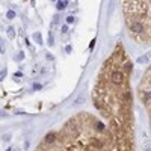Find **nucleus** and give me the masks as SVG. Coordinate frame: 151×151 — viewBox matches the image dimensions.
<instances>
[{
	"label": "nucleus",
	"mask_w": 151,
	"mask_h": 151,
	"mask_svg": "<svg viewBox=\"0 0 151 151\" xmlns=\"http://www.w3.org/2000/svg\"><path fill=\"white\" fill-rule=\"evenodd\" d=\"M129 26H130V30L135 32V33H141V32H144V24H142L141 21H136V20L130 21V20H129Z\"/></svg>",
	"instance_id": "f257e3e1"
},
{
	"label": "nucleus",
	"mask_w": 151,
	"mask_h": 151,
	"mask_svg": "<svg viewBox=\"0 0 151 151\" xmlns=\"http://www.w3.org/2000/svg\"><path fill=\"white\" fill-rule=\"evenodd\" d=\"M110 79H112V82H113L115 85H121V83L124 82V76H123L121 71H113V73L110 74Z\"/></svg>",
	"instance_id": "f03ea898"
},
{
	"label": "nucleus",
	"mask_w": 151,
	"mask_h": 151,
	"mask_svg": "<svg viewBox=\"0 0 151 151\" xmlns=\"http://www.w3.org/2000/svg\"><path fill=\"white\" fill-rule=\"evenodd\" d=\"M56 141V135L51 132V133H48V135H45V139H44V142L45 144H53Z\"/></svg>",
	"instance_id": "7ed1b4c3"
},
{
	"label": "nucleus",
	"mask_w": 151,
	"mask_h": 151,
	"mask_svg": "<svg viewBox=\"0 0 151 151\" xmlns=\"http://www.w3.org/2000/svg\"><path fill=\"white\" fill-rule=\"evenodd\" d=\"M95 127H97V130H100V132H104V130H106L104 124H103V123H100V121H97V123H95Z\"/></svg>",
	"instance_id": "20e7f679"
},
{
	"label": "nucleus",
	"mask_w": 151,
	"mask_h": 151,
	"mask_svg": "<svg viewBox=\"0 0 151 151\" xmlns=\"http://www.w3.org/2000/svg\"><path fill=\"white\" fill-rule=\"evenodd\" d=\"M67 5H68V3L62 0V2H57V5H56V6H57V9H61V11H62V9H65V8H67Z\"/></svg>",
	"instance_id": "39448f33"
},
{
	"label": "nucleus",
	"mask_w": 151,
	"mask_h": 151,
	"mask_svg": "<svg viewBox=\"0 0 151 151\" xmlns=\"http://www.w3.org/2000/svg\"><path fill=\"white\" fill-rule=\"evenodd\" d=\"M83 101H85V95H80V97H79V98L74 101V104H82Z\"/></svg>",
	"instance_id": "423d86ee"
},
{
	"label": "nucleus",
	"mask_w": 151,
	"mask_h": 151,
	"mask_svg": "<svg viewBox=\"0 0 151 151\" xmlns=\"http://www.w3.org/2000/svg\"><path fill=\"white\" fill-rule=\"evenodd\" d=\"M6 17H8V20H12V18L15 17V12H14V11H8V14H6Z\"/></svg>",
	"instance_id": "0eeeda50"
},
{
	"label": "nucleus",
	"mask_w": 151,
	"mask_h": 151,
	"mask_svg": "<svg viewBox=\"0 0 151 151\" xmlns=\"http://www.w3.org/2000/svg\"><path fill=\"white\" fill-rule=\"evenodd\" d=\"M33 39H35L36 42H39V44L42 42V41H41V35H39V33H35V35H33Z\"/></svg>",
	"instance_id": "6e6552de"
},
{
	"label": "nucleus",
	"mask_w": 151,
	"mask_h": 151,
	"mask_svg": "<svg viewBox=\"0 0 151 151\" xmlns=\"http://www.w3.org/2000/svg\"><path fill=\"white\" fill-rule=\"evenodd\" d=\"M8 35H9V38H12V36H14V29H12V27H9V29H8Z\"/></svg>",
	"instance_id": "1a4fd4ad"
},
{
	"label": "nucleus",
	"mask_w": 151,
	"mask_h": 151,
	"mask_svg": "<svg viewBox=\"0 0 151 151\" xmlns=\"http://www.w3.org/2000/svg\"><path fill=\"white\" fill-rule=\"evenodd\" d=\"M0 53H5V45H3V41L0 39Z\"/></svg>",
	"instance_id": "9d476101"
},
{
	"label": "nucleus",
	"mask_w": 151,
	"mask_h": 151,
	"mask_svg": "<svg viewBox=\"0 0 151 151\" xmlns=\"http://www.w3.org/2000/svg\"><path fill=\"white\" fill-rule=\"evenodd\" d=\"M73 21H74L73 17H67V23H73Z\"/></svg>",
	"instance_id": "9b49d317"
},
{
	"label": "nucleus",
	"mask_w": 151,
	"mask_h": 151,
	"mask_svg": "<svg viewBox=\"0 0 151 151\" xmlns=\"http://www.w3.org/2000/svg\"><path fill=\"white\" fill-rule=\"evenodd\" d=\"M23 59V53H18V56H17V61H21Z\"/></svg>",
	"instance_id": "f8f14e48"
},
{
	"label": "nucleus",
	"mask_w": 151,
	"mask_h": 151,
	"mask_svg": "<svg viewBox=\"0 0 151 151\" xmlns=\"http://www.w3.org/2000/svg\"><path fill=\"white\" fill-rule=\"evenodd\" d=\"M33 89H41V85H38V83H35V85H33Z\"/></svg>",
	"instance_id": "ddd939ff"
},
{
	"label": "nucleus",
	"mask_w": 151,
	"mask_h": 151,
	"mask_svg": "<svg viewBox=\"0 0 151 151\" xmlns=\"http://www.w3.org/2000/svg\"><path fill=\"white\" fill-rule=\"evenodd\" d=\"M5 76H6V71H5V70H3V71H2V73H0V79H3V77H5Z\"/></svg>",
	"instance_id": "4468645a"
}]
</instances>
